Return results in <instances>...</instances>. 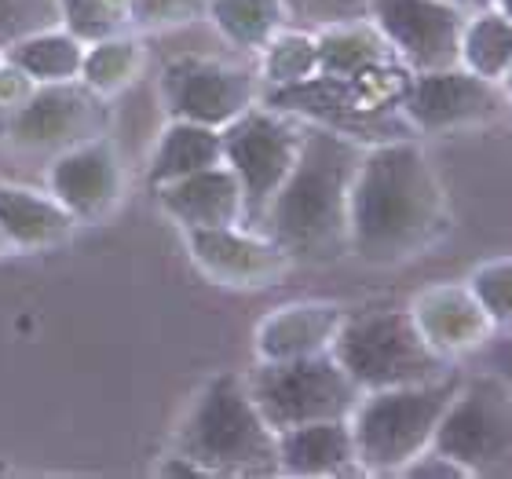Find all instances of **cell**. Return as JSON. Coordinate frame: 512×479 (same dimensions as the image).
<instances>
[{"instance_id": "cell-18", "label": "cell", "mask_w": 512, "mask_h": 479, "mask_svg": "<svg viewBox=\"0 0 512 479\" xmlns=\"http://www.w3.org/2000/svg\"><path fill=\"white\" fill-rule=\"evenodd\" d=\"M359 472L348 417L311 421L278 432V476H348Z\"/></svg>"}, {"instance_id": "cell-1", "label": "cell", "mask_w": 512, "mask_h": 479, "mask_svg": "<svg viewBox=\"0 0 512 479\" xmlns=\"http://www.w3.org/2000/svg\"><path fill=\"white\" fill-rule=\"evenodd\" d=\"M450 231V198L436 165L414 139L363 147L348 205V253L395 267L428 253Z\"/></svg>"}, {"instance_id": "cell-38", "label": "cell", "mask_w": 512, "mask_h": 479, "mask_svg": "<svg viewBox=\"0 0 512 479\" xmlns=\"http://www.w3.org/2000/svg\"><path fill=\"white\" fill-rule=\"evenodd\" d=\"M509 118H512V114H509Z\"/></svg>"}, {"instance_id": "cell-32", "label": "cell", "mask_w": 512, "mask_h": 479, "mask_svg": "<svg viewBox=\"0 0 512 479\" xmlns=\"http://www.w3.org/2000/svg\"><path fill=\"white\" fill-rule=\"evenodd\" d=\"M33 92V81L11 63H0V107H22L26 96Z\"/></svg>"}, {"instance_id": "cell-16", "label": "cell", "mask_w": 512, "mask_h": 479, "mask_svg": "<svg viewBox=\"0 0 512 479\" xmlns=\"http://www.w3.org/2000/svg\"><path fill=\"white\" fill-rule=\"evenodd\" d=\"M158 202L183 231L246 224V198H242L235 172L227 169L224 161L172 183H161Z\"/></svg>"}, {"instance_id": "cell-2", "label": "cell", "mask_w": 512, "mask_h": 479, "mask_svg": "<svg viewBox=\"0 0 512 479\" xmlns=\"http://www.w3.org/2000/svg\"><path fill=\"white\" fill-rule=\"evenodd\" d=\"M363 147L344 132L304 128L300 154L267 205L260 231L289 264H333L348 256V205Z\"/></svg>"}, {"instance_id": "cell-12", "label": "cell", "mask_w": 512, "mask_h": 479, "mask_svg": "<svg viewBox=\"0 0 512 479\" xmlns=\"http://www.w3.org/2000/svg\"><path fill=\"white\" fill-rule=\"evenodd\" d=\"M103 125V110L92 88L81 81L33 85L22 107L11 114V143L22 150H66L92 139Z\"/></svg>"}, {"instance_id": "cell-21", "label": "cell", "mask_w": 512, "mask_h": 479, "mask_svg": "<svg viewBox=\"0 0 512 479\" xmlns=\"http://www.w3.org/2000/svg\"><path fill=\"white\" fill-rule=\"evenodd\" d=\"M224 161V136L213 125H198V121L172 118V125L161 132L154 158H150V183H172L180 176L202 172L209 165Z\"/></svg>"}, {"instance_id": "cell-37", "label": "cell", "mask_w": 512, "mask_h": 479, "mask_svg": "<svg viewBox=\"0 0 512 479\" xmlns=\"http://www.w3.org/2000/svg\"><path fill=\"white\" fill-rule=\"evenodd\" d=\"M0 63H4V55H0Z\"/></svg>"}, {"instance_id": "cell-36", "label": "cell", "mask_w": 512, "mask_h": 479, "mask_svg": "<svg viewBox=\"0 0 512 479\" xmlns=\"http://www.w3.org/2000/svg\"><path fill=\"white\" fill-rule=\"evenodd\" d=\"M11 245H8V238H4V231H0V253H8Z\"/></svg>"}, {"instance_id": "cell-19", "label": "cell", "mask_w": 512, "mask_h": 479, "mask_svg": "<svg viewBox=\"0 0 512 479\" xmlns=\"http://www.w3.org/2000/svg\"><path fill=\"white\" fill-rule=\"evenodd\" d=\"M74 216L52 194L0 183V231L11 249H48L70 238Z\"/></svg>"}, {"instance_id": "cell-20", "label": "cell", "mask_w": 512, "mask_h": 479, "mask_svg": "<svg viewBox=\"0 0 512 479\" xmlns=\"http://www.w3.org/2000/svg\"><path fill=\"white\" fill-rule=\"evenodd\" d=\"M0 55H4V63L30 77L33 85H63V81L81 77L85 41H77L66 26H48V30H37L15 41Z\"/></svg>"}, {"instance_id": "cell-22", "label": "cell", "mask_w": 512, "mask_h": 479, "mask_svg": "<svg viewBox=\"0 0 512 479\" xmlns=\"http://www.w3.org/2000/svg\"><path fill=\"white\" fill-rule=\"evenodd\" d=\"M512 63V19L498 4L465 15L458 44V66L472 70L476 77L498 81L505 66Z\"/></svg>"}, {"instance_id": "cell-11", "label": "cell", "mask_w": 512, "mask_h": 479, "mask_svg": "<svg viewBox=\"0 0 512 479\" xmlns=\"http://www.w3.org/2000/svg\"><path fill=\"white\" fill-rule=\"evenodd\" d=\"M161 99L172 118L224 128L256 103V77L220 59L183 55L161 74Z\"/></svg>"}, {"instance_id": "cell-8", "label": "cell", "mask_w": 512, "mask_h": 479, "mask_svg": "<svg viewBox=\"0 0 512 479\" xmlns=\"http://www.w3.org/2000/svg\"><path fill=\"white\" fill-rule=\"evenodd\" d=\"M224 136V165L235 172L242 198H246V227L260 231L267 205L286 183L289 169L300 154L304 125L267 107H249L231 125L220 128Z\"/></svg>"}, {"instance_id": "cell-10", "label": "cell", "mask_w": 512, "mask_h": 479, "mask_svg": "<svg viewBox=\"0 0 512 479\" xmlns=\"http://www.w3.org/2000/svg\"><path fill=\"white\" fill-rule=\"evenodd\" d=\"M366 19L410 74L458 63L465 11L447 0H370Z\"/></svg>"}, {"instance_id": "cell-5", "label": "cell", "mask_w": 512, "mask_h": 479, "mask_svg": "<svg viewBox=\"0 0 512 479\" xmlns=\"http://www.w3.org/2000/svg\"><path fill=\"white\" fill-rule=\"evenodd\" d=\"M330 352L359 392L436 381V377L450 373V362L439 352H432L421 337L410 308H377L344 315Z\"/></svg>"}, {"instance_id": "cell-17", "label": "cell", "mask_w": 512, "mask_h": 479, "mask_svg": "<svg viewBox=\"0 0 512 479\" xmlns=\"http://www.w3.org/2000/svg\"><path fill=\"white\" fill-rule=\"evenodd\" d=\"M348 311L330 300H297L282 304L256 326V359H300V355L330 352Z\"/></svg>"}, {"instance_id": "cell-14", "label": "cell", "mask_w": 512, "mask_h": 479, "mask_svg": "<svg viewBox=\"0 0 512 479\" xmlns=\"http://www.w3.org/2000/svg\"><path fill=\"white\" fill-rule=\"evenodd\" d=\"M121 191H125V172H121L118 150L99 136L59 150L48 172V194L77 224H96L114 213Z\"/></svg>"}, {"instance_id": "cell-34", "label": "cell", "mask_w": 512, "mask_h": 479, "mask_svg": "<svg viewBox=\"0 0 512 479\" xmlns=\"http://www.w3.org/2000/svg\"><path fill=\"white\" fill-rule=\"evenodd\" d=\"M498 88H502V96H505V103H509V114H512V63L505 66V74L498 77Z\"/></svg>"}, {"instance_id": "cell-23", "label": "cell", "mask_w": 512, "mask_h": 479, "mask_svg": "<svg viewBox=\"0 0 512 479\" xmlns=\"http://www.w3.org/2000/svg\"><path fill=\"white\" fill-rule=\"evenodd\" d=\"M205 15L224 33V41L246 52H260L289 19L282 0H209Z\"/></svg>"}, {"instance_id": "cell-25", "label": "cell", "mask_w": 512, "mask_h": 479, "mask_svg": "<svg viewBox=\"0 0 512 479\" xmlns=\"http://www.w3.org/2000/svg\"><path fill=\"white\" fill-rule=\"evenodd\" d=\"M264 77L278 88H300L319 77V37L304 30H282L260 48Z\"/></svg>"}, {"instance_id": "cell-35", "label": "cell", "mask_w": 512, "mask_h": 479, "mask_svg": "<svg viewBox=\"0 0 512 479\" xmlns=\"http://www.w3.org/2000/svg\"><path fill=\"white\" fill-rule=\"evenodd\" d=\"M498 8H502L505 15H509V19H512V0H498Z\"/></svg>"}, {"instance_id": "cell-9", "label": "cell", "mask_w": 512, "mask_h": 479, "mask_svg": "<svg viewBox=\"0 0 512 479\" xmlns=\"http://www.w3.org/2000/svg\"><path fill=\"white\" fill-rule=\"evenodd\" d=\"M403 114L417 132L428 136H450V132H469L509 114L498 81L476 77L465 66H443L414 74L403 92Z\"/></svg>"}, {"instance_id": "cell-28", "label": "cell", "mask_w": 512, "mask_h": 479, "mask_svg": "<svg viewBox=\"0 0 512 479\" xmlns=\"http://www.w3.org/2000/svg\"><path fill=\"white\" fill-rule=\"evenodd\" d=\"M48 26H59V0H0V52Z\"/></svg>"}, {"instance_id": "cell-31", "label": "cell", "mask_w": 512, "mask_h": 479, "mask_svg": "<svg viewBox=\"0 0 512 479\" xmlns=\"http://www.w3.org/2000/svg\"><path fill=\"white\" fill-rule=\"evenodd\" d=\"M403 476H417V479H469V472L461 469L458 461L454 458H447L443 450H436V447H428L421 458H414L410 465H406V472Z\"/></svg>"}, {"instance_id": "cell-29", "label": "cell", "mask_w": 512, "mask_h": 479, "mask_svg": "<svg viewBox=\"0 0 512 479\" xmlns=\"http://www.w3.org/2000/svg\"><path fill=\"white\" fill-rule=\"evenodd\" d=\"M128 19L147 26V30H169L187 26L209 11V0H128Z\"/></svg>"}, {"instance_id": "cell-30", "label": "cell", "mask_w": 512, "mask_h": 479, "mask_svg": "<svg viewBox=\"0 0 512 479\" xmlns=\"http://www.w3.org/2000/svg\"><path fill=\"white\" fill-rule=\"evenodd\" d=\"M282 4H286V15L308 22L315 30H330L370 15V0H282Z\"/></svg>"}, {"instance_id": "cell-26", "label": "cell", "mask_w": 512, "mask_h": 479, "mask_svg": "<svg viewBox=\"0 0 512 479\" xmlns=\"http://www.w3.org/2000/svg\"><path fill=\"white\" fill-rule=\"evenodd\" d=\"M494 326V337H512V253L483 260L465 278Z\"/></svg>"}, {"instance_id": "cell-4", "label": "cell", "mask_w": 512, "mask_h": 479, "mask_svg": "<svg viewBox=\"0 0 512 479\" xmlns=\"http://www.w3.org/2000/svg\"><path fill=\"white\" fill-rule=\"evenodd\" d=\"M461 377L447 373L436 381L399 384L363 392L348 414L359 472L366 476H403L406 465L436 443V428L458 392Z\"/></svg>"}, {"instance_id": "cell-3", "label": "cell", "mask_w": 512, "mask_h": 479, "mask_svg": "<svg viewBox=\"0 0 512 479\" xmlns=\"http://www.w3.org/2000/svg\"><path fill=\"white\" fill-rule=\"evenodd\" d=\"M176 454L205 476H278V432L264 421L246 377L220 373L194 395L176 432Z\"/></svg>"}, {"instance_id": "cell-13", "label": "cell", "mask_w": 512, "mask_h": 479, "mask_svg": "<svg viewBox=\"0 0 512 479\" xmlns=\"http://www.w3.org/2000/svg\"><path fill=\"white\" fill-rule=\"evenodd\" d=\"M183 235L198 271L213 278L216 286L264 289L289 271V256L256 227H194Z\"/></svg>"}, {"instance_id": "cell-7", "label": "cell", "mask_w": 512, "mask_h": 479, "mask_svg": "<svg viewBox=\"0 0 512 479\" xmlns=\"http://www.w3.org/2000/svg\"><path fill=\"white\" fill-rule=\"evenodd\" d=\"M436 450L472 476H512V381L498 373L461 377L436 428Z\"/></svg>"}, {"instance_id": "cell-6", "label": "cell", "mask_w": 512, "mask_h": 479, "mask_svg": "<svg viewBox=\"0 0 512 479\" xmlns=\"http://www.w3.org/2000/svg\"><path fill=\"white\" fill-rule=\"evenodd\" d=\"M246 388L275 432L311 425V421H330V417H348L363 395L352 377L341 370V362L333 359V352L278 362L256 359V370L246 377Z\"/></svg>"}, {"instance_id": "cell-27", "label": "cell", "mask_w": 512, "mask_h": 479, "mask_svg": "<svg viewBox=\"0 0 512 479\" xmlns=\"http://www.w3.org/2000/svg\"><path fill=\"white\" fill-rule=\"evenodd\" d=\"M125 19L121 0H59V22L85 44L121 33Z\"/></svg>"}, {"instance_id": "cell-15", "label": "cell", "mask_w": 512, "mask_h": 479, "mask_svg": "<svg viewBox=\"0 0 512 479\" xmlns=\"http://www.w3.org/2000/svg\"><path fill=\"white\" fill-rule=\"evenodd\" d=\"M410 315H414L428 348L447 362L480 352L494 337L491 319L480 308L469 282H436V286L421 289L410 304Z\"/></svg>"}, {"instance_id": "cell-33", "label": "cell", "mask_w": 512, "mask_h": 479, "mask_svg": "<svg viewBox=\"0 0 512 479\" xmlns=\"http://www.w3.org/2000/svg\"><path fill=\"white\" fill-rule=\"evenodd\" d=\"M447 4H454V8H458V11H465V15H472V11L494 8L498 0H447Z\"/></svg>"}, {"instance_id": "cell-24", "label": "cell", "mask_w": 512, "mask_h": 479, "mask_svg": "<svg viewBox=\"0 0 512 479\" xmlns=\"http://www.w3.org/2000/svg\"><path fill=\"white\" fill-rule=\"evenodd\" d=\"M143 70V48L132 37H103V41L85 44V63H81V85L92 88L96 96H114L128 88Z\"/></svg>"}]
</instances>
